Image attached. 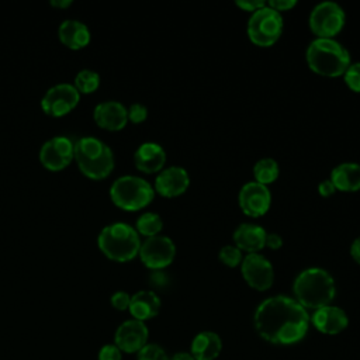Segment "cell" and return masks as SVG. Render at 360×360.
I'll use <instances>...</instances> for the list:
<instances>
[{
  "instance_id": "1",
  "label": "cell",
  "mask_w": 360,
  "mask_h": 360,
  "mask_svg": "<svg viewBox=\"0 0 360 360\" xmlns=\"http://www.w3.org/2000/svg\"><path fill=\"white\" fill-rule=\"evenodd\" d=\"M262 339L271 345H294L301 342L309 326L308 311L292 297L273 295L263 300L253 315Z\"/></svg>"
},
{
  "instance_id": "2",
  "label": "cell",
  "mask_w": 360,
  "mask_h": 360,
  "mask_svg": "<svg viewBox=\"0 0 360 360\" xmlns=\"http://www.w3.org/2000/svg\"><path fill=\"white\" fill-rule=\"evenodd\" d=\"M294 298L305 309H318L329 305L336 295V284L332 274L322 267L304 269L292 284Z\"/></svg>"
},
{
  "instance_id": "3",
  "label": "cell",
  "mask_w": 360,
  "mask_h": 360,
  "mask_svg": "<svg viewBox=\"0 0 360 360\" xmlns=\"http://www.w3.org/2000/svg\"><path fill=\"white\" fill-rule=\"evenodd\" d=\"M305 59L312 72L326 77L343 75L352 63L346 46L333 38L312 39L307 46Z\"/></svg>"
},
{
  "instance_id": "4",
  "label": "cell",
  "mask_w": 360,
  "mask_h": 360,
  "mask_svg": "<svg viewBox=\"0 0 360 360\" xmlns=\"http://www.w3.org/2000/svg\"><path fill=\"white\" fill-rule=\"evenodd\" d=\"M97 243L100 250L111 260L129 262L141 248V239L136 229L127 222H112L105 225L98 233Z\"/></svg>"
},
{
  "instance_id": "5",
  "label": "cell",
  "mask_w": 360,
  "mask_h": 360,
  "mask_svg": "<svg viewBox=\"0 0 360 360\" xmlns=\"http://www.w3.org/2000/svg\"><path fill=\"white\" fill-rule=\"evenodd\" d=\"M75 159L80 170L94 180L107 177L114 169L111 148L94 136H82L75 143Z\"/></svg>"
},
{
  "instance_id": "6",
  "label": "cell",
  "mask_w": 360,
  "mask_h": 360,
  "mask_svg": "<svg viewBox=\"0 0 360 360\" xmlns=\"http://www.w3.org/2000/svg\"><path fill=\"white\" fill-rule=\"evenodd\" d=\"M110 197L117 207L138 211L153 200L155 188L142 177L125 174L114 180L110 187Z\"/></svg>"
},
{
  "instance_id": "7",
  "label": "cell",
  "mask_w": 360,
  "mask_h": 360,
  "mask_svg": "<svg viewBox=\"0 0 360 360\" xmlns=\"http://www.w3.org/2000/svg\"><path fill=\"white\" fill-rule=\"evenodd\" d=\"M283 17L281 13L266 6L253 11L248 20L246 32L249 39L262 48L271 46L276 44L283 32Z\"/></svg>"
},
{
  "instance_id": "8",
  "label": "cell",
  "mask_w": 360,
  "mask_h": 360,
  "mask_svg": "<svg viewBox=\"0 0 360 360\" xmlns=\"http://www.w3.org/2000/svg\"><path fill=\"white\" fill-rule=\"evenodd\" d=\"M346 14L335 1H321L309 13L308 24L316 38H333L345 25Z\"/></svg>"
},
{
  "instance_id": "9",
  "label": "cell",
  "mask_w": 360,
  "mask_h": 360,
  "mask_svg": "<svg viewBox=\"0 0 360 360\" xmlns=\"http://www.w3.org/2000/svg\"><path fill=\"white\" fill-rule=\"evenodd\" d=\"M138 255L148 269L163 270L174 260L176 245L169 236L159 233L141 242Z\"/></svg>"
},
{
  "instance_id": "10",
  "label": "cell",
  "mask_w": 360,
  "mask_h": 360,
  "mask_svg": "<svg viewBox=\"0 0 360 360\" xmlns=\"http://www.w3.org/2000/svg\"><path fill=\"white\" fill-rule=\"evenodd\" d=\"M240 273L245 281L257 291H266L273 285L274 269L271 262L259 253H248L240 263Z\"/></svg>"
},
{
  "instance_id": "11",
  "label": "cell",
  "mask_w": 360,
  "mask_h": 360,
  "mask_svg": "<svg viewBox=\"0 0 360 360\" xmlns=\"http://www.w3.org/2000/svg\"><path fill=\"white\" fill-rule=\"evenodd\" d=\"M80 100V93L73 84L59 83L48 89L41 100L42 110L52 117H62L72 111Z\"/></svg>"
},
{
  "instance_id": "12",
  "label": "cell",
  "mask_w": 360,
  "mask_h": 360,
  "mask_svg": "<svg viewBox=\"0 0 360 360\" xmlns=\"http://www.w3.org/2000/svg\"><path fill=\"white\" fill-rule=\"evenodd\" d=\"M238 204L243 214L252 218L264 215L271 204V194L267 186L257 181L245 183L238 194Z\"/></svg>"
},
{
  "instance_id": "13",
  "label": "cell",
  "mask_w": 360,
  "mask_h": 360,
  "mask_svg": "<svg viewBox=\"0 0 360 360\" xmlns=\"http://www.w3.org/2000/svg\"><path fill=\"white\" fill-rule=\"evenodd\" d=\"M73 158L75 143L68 136H53L48 139L39 150L41 163L52 172L65 169Z\"/></svg>"
},
{
  "instance_id": "14",
  "label": "cell",
  "mask_w": 360,
  "mask_h": 360,
  "mask_svg": "<svg viewBox=\"0 0 360 360\" xmlns=\"http://www.w3.org/2000/svg\"><path fill=\"white\" fill-rule=\"evenodd\" d=\"M149 338V329L145 322L138 319L124 321L114 333V345L122 353H138L146 343Z\"/></svg>"
},
{
  "instance_id": "15",
  "label": "cell",
  "mask_w": 360,
  "mask_h": 360,
  "mask_svg": "<svg viewBox=\"0 0 360 360\" xmlns=\"http://www.w3.org/2000/svg\"><path fill=\"white\" fill-rule=\"evenodd\" d=\"M190 186L188 172L181 166H170L162 169L155 179V191L160 195L172 198L183 194Z\"/></svg>"
},
{
  "instance_id": "16",
  "label": "cell",
  "mask_w": 360,
  "mask_h": 360,
  "mask_svg": "<svg viewBox=\"0 0 360 360\" xmlns=\"http://www.w3.org/2000/svg\"><path fill=\"white\" fill-rule=\"evenodd\" d=\"M309 322L323 335H338L347 328L349 318L342 308L329 304L315 309L309 316Z\"/></svg>"
},
{
  "instance_id": "17",
  "label": "cell",
  "mask_w": 360,
  "mask_h": 360,
  "mask_svg": "<svg viewBox=\"0 0 360 360\" xmlns=\"http://www.w3.org/2000/svg\"><path fill=\"white\" fill-rule=\"evenodd\" d=\"M94 121L98 127L110 131H118L127 125L128 108L115 100H107L94 107Z\"/></svg>"
},
{
  "instance_id": "18",
  "label": "cell",
  "mask_w": 360,
  "mask_h": 360,
  "mask_svg": "<svg viewBox=\"0 0 360 360\" xmlns=\"http://www.w3.org/2000/svg\"><path fill=\"white\" fill-rule=\"evenodd\" d=\"M267 231L252 222H243L233 231V242L238 249L246 253H259L264 248Z\"/></svg>"
},
{
  "instance_id": "19",
  "label": "cell",
  "mask_w": 360,
  "mask_h": 360,
  "mask_svg": "<svg viewBox=\"0 0 360 360\" xmlns=\"http://www.w3.org/2000/svg\"><path fill=\"white\" fill-rule=\"evenodd\" d=\"M134 163L143 173H159L166 163V152L156 142H143L134 153Z\"/></svg>"
},
{
  "instance_id": "20",
  "label": "cell",
  "mask_w": 360,
  "mask_h": 360,
  "mask_svg": "<svg viewBox=\"0 0 360 360\" xmlns=\"http://www.w3.org/2000/svg\"><path fill=\"white\" fill-rule=\"evenodd\" d=\"M160 307H162L160 298L155 291L141 290V291H136L134 295H131L128 311L134 319L145 322L148 319L155 318L159 314Z\"/></svg>"
},
{
  "instance_id": "21",
  "label": "cell",
  "mask_w": 360,
  "mask_h": 360,
  "mask_svg": "<svg viewBox=\"0 0 360 360\" xmlns=\"http://www.w3.org/2000/svg\"><path fill=\"white\" fill-rule=\"evenodd\" d=\"M222 350L219 335L211 330H202L194 336L190 353L195 360H215Z\"/></svg>"
},
{
  "instance_id": "22",
  "label": "cell",
  "mask_w": 360,
  "mask_h": 360,
  "mask_svg": "<svg viewBox=\"0 0 360 360\" xmlns=\"http://www.w3.org/2000/svg\"><path fill=\"white\" fill-rule=\"evenodd\" d=\"M60 41L72 49L84 48L91 38L89 27L79 20H65L58 30Z\"/></svg>"
},
{
  "instance_id": "23",
  "label": "cell",
  "mask_w": 360,
  "mask_h": 360,
  "mask_svg": "<svg viewBox=\"0 0 360 360\" xmlns=\"http://www.w3.org/2000/svg\"><path fill=\"white\" fill-rule=\"evenodd\" d=\"M329 180L336 190L357 191L360 190V165L354 162H343L332 169Z\"/></svg>"
},
{
  "instance_id": "24",
  "label": "cell",
  "mask_w": 360,
  "mask_h": 360,
  "mask_svg": "<svg viewBox=\"0 0 360 360\" xmlns=\"http://www.w3.org/2000/svg\"><path fill=\"white\" fill-rule=\"evenodd\" d=\"M280 173L278 163L273 158H262L253 165V176L255 181L269 186L276 181Z\"/></svg>"
},
{
  "instance_id": "25",
  "label": "cell",
  "mask_w": 360,
  "mask_h": 360,
  "mask_svg": "<svg viewBox=\"0 0 360 360\" xmlns=\"http://www.w3.org/2000/svg\"><path fill=\"white\" fill-rule=\"evenodd\" d=\"M135 229L138 233H141L146 238L159 235L160 231L163 229V219L156 212H143L138 217Z\"/></svg>"
},
{
  "instance_id": "26",
  "label": "cell",
  "mask_w": 360,
  "mask_h": 360,
  "mask_svg": "<svg viewBox=\"0 0 360 360\" xmlns=\"http://www.w3.org/2000/svg\"><path fill=\"white\" fill-rule=\"evenodd\" d=\"M100 84V75L90 69L80 70L75 77V87L79 93H93Z\"/></svg>"
},
{
  "instance_id": "27",
  "label": "cell",
  "mask_w": 360,
  "mask_h": 360,
  "mask_svg": "<svg viewBox=\"0 0 360 360\" xmlns=\"http://www.w3.org/2000/svg\"><path fill=\"white\" fill-rule=\"evenodd\" d=\"M218 259L229 266V267H236L238 264L242 263V259H243V255H242V250L238 249L235 245H225L219 249L218 252Z\"/></svg>"
},
{
  "instance_id": "28",
  "label": "cell",
  "mask_w": 360,
  "mask_h": 360,
  "mask_svg": "<svg viewBox=\"0 0 360 360\" xmlns=\"http://www.w3.org/2000/svg\"><path fill=\"white\" fill-rule=\"evenodd\" d=\"M136 360H170L166 350L158 343H146L138 353Z\"/></svg>"
},
{
  "instance_id": "29",
  "label": "cell",
  "mask_w": 360,
  "mask_h": 360,
  "mask_svg": "<svg viewBox=\"0 0 360 360\" xmlns=\"http://www.w3.org/2000/svg\"><path fill=\"white\" fill-rule=\"evenodd\" d=\"M343 79L350 90L360 93V62L350 63L343 73Z\"/></svg>"
},
{
  "instance_id": "30",
  "label": "cell",
  "mask_w": 360,
  "mask_h": 360,
  "mask_svg": "<svg viewBox=\"0 0 360 360\" xmlns=\"http://www.w3.org/2000/svg\"><path fill=\"white\" fill-rule=\"evenodd\" d=\"M97 360H122V352L114 343H105L100 347Z\"/></svg>"
},
{
  "instance_id": "31",
  "label": "cell",
  "mask_w": 360,
  "mask_h": 360,
  "mask_svg": "<svg viewBox=\"0 0 360 360\" xmlns=\"http://www.w3.org/2000/svg\"><path fill=\"white\" fill-rule=\"evenodd\" d=\"M148 117V108L141 103H134L128 108V120L134 124H139L145 121Z\"/></svg>"
},
{
  "instance_id": "32",
  "label": "cell",
  "mask_w": 360,
  "mask_h": 360,
  "mask_svg": "<svg viewBox=\"0 0 360 360\" xmlns=\"http://www.w3.org/2000/svg\"><path fill=\"white\" fill-rule=\"evenodd\" d=\"M111 305L118 311H125L129 308L131 295L127 291H115L110 298Z\"/></svg>"
},
{
  "instance_id": "33",
  "label": "cell",
  "mask_w": 360,
  "mask_h": 360,
  "mask_svg": "<svg viewBox=\"0 0 360 360\" xmlns=\"http://www.w3.org/2000/svg\"><path fill=\"white\" fill-rule=\"evenodd\" d=\"M149 281L150 285L156 287V288H166L169 285V276L163 271V270H152L150 276H149Z\"/></svg>"
},
{
  "instance_id": "34",
  "label": "cell",
  "mask_w": 360,
  "mask_h": 360,
  "mask_svg": "<svg viewBox=\"0 0 360 360\" xmlns=\"http://www.w3.org/2000/svg\"><path fill=\"white\" fill-rule=\"evenodd\" d=\"M235 4H236L239 8L245 10V11L253 13V11H256V10L262 8V7H264V6H266V1H264V0H236Z\"/></svg>"
},
{
  "instance_id": "35",
  "label": "cell",
  "mask_w": 360,
  "mask_h": 360,
  "mask_svg": "<svg viewBox=\"0 0 360 360\" xmlns=\"http://www.w3.org/2000/svg\"><path fill=\"white\" fill-rule=\"evenodd\" d=\"M267 6L278 13H281V11H288L292 7H295L297 1L295 0H270V1H267Z\"/></svg>"
},
{
  "instance_id": "36",
  "label": "cell",
  "mask_w": 360,
  "mask_h": 360,
  "mask_svg": "<svg viewBox=\"0 0 360 360\" xmlns=\"http://www.w3.org/2000/svg\"><path fill=\"white\" fill-rule=\"evenodd\" d=\"M264 246H267L271 250H277L283 246V238L276 232H267Z\"/></svg>"
},
{
  "instance_id": "37",
  "label": "cell",
  "mask_w": 360,
  "mask_h": 360,
  "mask_svg": "<svg viewBox=\"0 0 360 360\" xmlns=\"http://www.w3.org/2000/svg\"><path fill=\"white\" fill-rule=\"evenodd\" d=\"M335 191H336V188H335L333 183H332L329 179L323 180V181H321V183L318 184V193H319L322 197H329V195H332Z\"/></svg>"
},
{
  "instance_id": "38",
  "label": "cell",
  "mask_w": 360,
  "mask_h": 360,
  "mask_svg": "<svg viewBox=\"0 0 360 360\" xmlns=\"http://www.w3.org/2000/svg\"><path fill=\"white\" fill-rule=\"evenodd\" d=\"M350 256L352 259L360 264V236H357L350 245Z\"/></svg>"
},
{
  "instance_id": "39",
  "label": "cell",
  "mask_w": 360,
  "mask_h": 360,
  "mask_svg": "<svg viewBox=\"0 0 360 360\" xmlns=\"http://www.w3.org/2000/svg\"><path fill=\"white\" fill-rule=\"evenodd\" d=\"M170 360H195L191 353H187V352H179L176 353Z\"/></svg>"
},
{
  "instance_id": "40",
  "label": "cell",
  "mask_w": 360,
  "mask_h": 360,
  "mask_svg": "<svg viewBox=\"0 0 360 360\" xmlns=\"http://www.w3.org/2000/svg\"><path fill=\"white\" fill-rule=\"evenodd\" d=\"M51 4L53 7H59V8H66L72 4V0H52Z\"/></svg>"
}]
</instances>
